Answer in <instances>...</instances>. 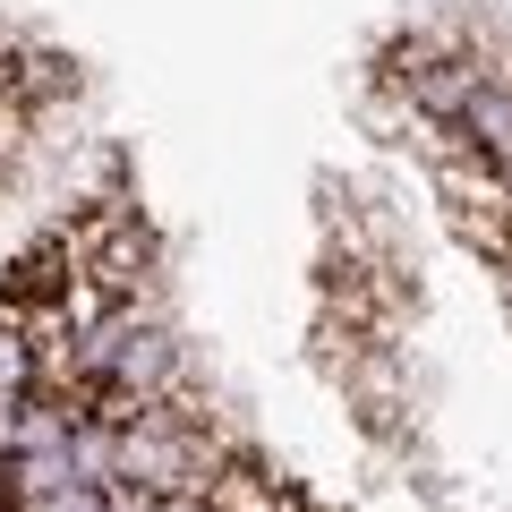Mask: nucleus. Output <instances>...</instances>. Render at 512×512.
<instances>
[{
	"instance_id": "obj_1",
	"label": "nucleus",
	"mask_w": 512,
	"mask_h": 512,
	"mask_svg": "<svg viewBox=\"0 0 512 512\" xmlns=\"http://www.w3.org/2000/svg\"><path fill=\"white\" fill-rule=\"evenodd\" d=\"M436 188H444L453 231L470 239L487 265L512 274V180H504V163H495L487 146H444L436 154Z\"/></svg>"
}]
</instances>
